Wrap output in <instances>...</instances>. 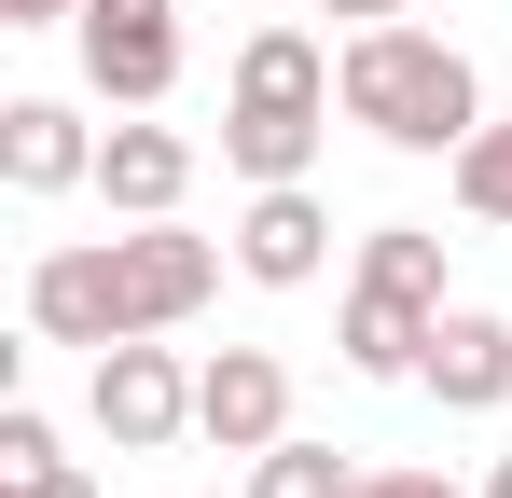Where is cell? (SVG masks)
<instances>
[{"mask_svg": "<svg viewBox=\"0 0 512 498\" xmlns=\"http://www.w3.org/2000/svg\"><path fill=\"white\" fill-rule=\"evenodd\" d=\"M222 291V249L180 236V222H139V236H84L28 263V332L42 346H125V332H180Z\"/></svg>", "mask_w": 512, "mask_h": 498, "instance_id": "6da1fadb", "label": "cell"}, {"mask_svg": "<svg viewBox=\"0 0 512 498\" xmlns=\"http://www.w3.org/2000/svg\"><path fill=\"white\" fill-rule=\"evenodd\" d=\"M346 125H374L388 153H457L471 125H485V70L443 42V28H416V14H388V28H346Z\"/></svg>", "mask_w": 512, "mask_h": 498, "instance_id": "7a4b0ae2", "label": "cell"}, {"mask_svg": "<svg viewBox=\"0 0 512 498\" xmlns=\"http://www.w3.org/2000/svg\"><path fill=\"white\" fill-rule=\"evenodd\" d=\"M333 56L305 42V28H250L236 42V111H222V166L236 180H305L319 139H333Z\"/></svg>", "mask_w": 512, "mask_h": 498, "instance_id": "3957f363", "label": "cell"}, {"mask_svg": "<svg viewBox=\"0 0 512 498\" xmlns=\"http://www.w3.org/2000/svg\"><path fill=\"white\" fill-rule=\"evenodd\" d=\"M84 415H97V443H111V457H167L180 429H194V360H180L167 332H125V346H97Z\"/></svg>", "mask_w": 512, "mask_h": 498, "instance_id": "277c9868", "label": "cell"}, {"mask_svg": "<svg viewBox=\"0 0 512 498\" xmlns=\"http://www.w3.org/2000/svg\"><path fill=\"white\" fill-rule=\"evenodd\" d=\"M70 28H84V83L111 111H153L180 83V0H84Z\"/></svg>", "mask_w": 512, "mask_h": 498, "instance_id": "5b68a950", "label": "cell"}, {"mask_svg": "<svg viewBox=\"0 0 512 498\" xmlns=\"http://www.w3.org/2000/svg\"><path fill=\"white\" fill-rule=\"evenodd\" d=\"M194 429H208L222 457H263V443L291 429V374H277V346H208V360H194Z\"/></svg>", "mask_w": 512, "mask_h": 498, "instance_id": "8992f818", "label": "cell"}, {"mask_svg": "<svg viewBox=\"0 0 512 498\" xmlns=\"http://www.w3.org/2000/svg\"><path fill=\"white\" fill-rule=\"evenodd\" d=\"M236 263H250L263 291H305V277L333 263V208H319L305 180H250V222H236Z\"/></svg>", "mask_w": 512, "mask_h": 498, "instance_id": "52a82bcc", "label": "cell"}, {"mask_svg": "<svg viewBox=\"0 0 512 498\" xmlns=\"http://www.w3.org/2000/svg\"><path fill=\"white\" fill-rule=\"evenodd\" d=\"M416 388H429L443 415H499V402H512V319L443 305V332H429V360H416Z\"/></svg>", "mask_w": 512, "mask_h": 498, "instance_id": "ba28073f", "label": "cell"}, {"mask_svg": "<svg viewBox=\"0 0 512 498\" xmlns=\"http://www.w3.org/2000/svg\"><path fill=\"white\" fill-rule=\"evenodd\" d=\"M0 180H14V194H70V180H97L84 111H70V97H14V111H0Z\"/></svg>", "mask_w": 512, "mask_h": 498, "instance_id": "9c48e42d", "label": "cell"}, {"mask_svg": "<svg viewBox=\"0 0 512 498\" xmlns=\"http://www.w3.org/2000/svg\"><path fill=\"white\" fill-rule=\"evenodd\" d=\"M97 194H111L125 222H167L180 194H194V139H180V125H111V139H97Z\"/></svg>", "mask_w": 512, "mask_h": 498, "instance_id": "30bf717a", "label": "cell"}, {"mask_svg": "<svg viewBox=\"0 0 512 498\" xmlns=\"http://www.w3.org/2000/svg\"><path fill=\"white\" fill-rule=\"evenodd\" d=\"M429 332H443V305L388 291V277H360V291H346V374H416Z\"/></svg>", "mask_w": 512, "mask_h": 498, "instance_id": "8fae6325", "label": "cell"}, {"mask_svg": "<svg viewBox=\"0 0 512 498\" xmlns=\"http://www.w3.org/2000/svg\"><path fill=\"white\" fill-rule=\"evenodd\" d=\"M250 498H360V457H333V443H263L250 457Z\"/></svg>", "mask_w": 512, "mask_h": 498, "instance_id": "7c38bea8", "label": "cell"}, {"mask_svg": "<svg viewBox=\"0 0 512 498\" xmlns=\"http://www.w3.org/2000/svg\"><path fill=\"white\" fill-rule=\"evenodd\" d=\"M360 277H388V291L443 305V236H429V222H374V236H360Z\"/></svg>", "mask_w": 512, "mask_h": 498, "instance_id": "4fadbf2b", "label": "cell"}, {"mask_svg": "<svg viewBox=\"0 0 512 498\" xmlns=\"http://www.w3.org/2000/svg\"><path fill=\"white\" fill-rule=\"evenodd\" d=\"M443 166H457V208H471V222H499V236H512V125H471V139H457Z\"/></svg>", "mask_w": 512, "mask_h": 498, "instance_id": "5bb4252c", "label": "cell"}, {"mask_svg": "<svg viewBox=\"0 0 512 498\" xmlns=\"http://www.w3.org/2000/svg\"><path fill=\"white\" fill-rule=\"evenodd\" d=\"M28 471H56V415H42V402H0V485H28Z\"/></svg>", "mask_w": 512, "mask_h": 498, "instance_id": "9a60e30c", "label": "cell"}, {"mask_svg": "<svg viewBox=\"0 0 512 498\" xmlns=\"http://www.w3.org/2000/svg\"><path fill=\"white\" fill-rule=\"evenodd\" d=\"M360 498H457L443 471H416V457H388V471H360Z\"/></svg>", "mask_w": 512, "mask_h": 498, "instance_id": "2e32d148", "label": "cell"}, {"mask_svg": "<svg viewBox=\"0 0 512 498\" xmlns=\"http://www.w3.org/2000/svg\"><path fill=\"white\" fill-rule=\"evenodd\" d=\"M0 498H97V485L70 471V457H56V471H28V485H0Z\"/></svg>", "mask_w": 512, "mask_h": 498, "instance_id": "e0dca14e", "label": "cell"}, {"mask_svg": "<svg viewBox=\"0 0 512 498\" xmlns=\"http://www.w3.org/2000/svg\"><path fill=\"white\" fill-rule=\"evenodd\" d=\"M56 14H84V0H0V28H56Z\"/></svg>", "mask_w": 512, "mask_h": 498, "instance_id": "ac0fdd59", "label": "cell"}, {"mask_svg": "<svg viewBox=\"0 0 512 498\" xmlns=\"http://www.w3.org/2000/svg\"><path fill=\"white\" fill-rule=\"evenodd\" d=\"M319 14H346V28H388V14H416V0H319Z\"/></svg>", "mask_w": 512, "mask_h": 498, "instance_id": "d6986e66", "label": "cell"}, {"mask_svg": "<svg viewBox=\"0 0 512 498\" xmlns=\"http://www.w3.org/2000/svg\"><path fill=\"white\" fill-rule=\"evenodd\" d=\"M485 498H512V457H499V471H485Z\"/></svg>", "mask_w": 512, "mask_h": 498, "instance_id": "ffe728a7", "label": "cell"}]
</instances>
